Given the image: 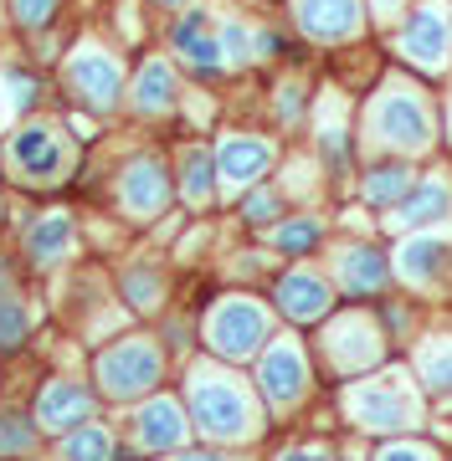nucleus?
I'll list each match as a JSON object with an SVG mask.
<instances>
[{
	"instance_id": "obj_46",
	"label": "nucleus",
	"mask_w": 452,
	"mask_h": 461,
	"mask_svg": "<svg viewBox=\"0 0 452 461\" xmlns=\"http://www.w3.org/2000/svg\"><path fill=\"white\" fill-rule=\"evenodd\" d=\"M447 159H452V154H447Z\"/></svg>"
},
{
	"instance_id": "obj_36",
	"label": "nucleus",
	"mask_w": 452,
	"mask_h": 461,
	"mask_svg": "<svg viewBox=\"0 0 452 461\" xmlns=\"http://www.w3.org/2000/svg\"><path fill=\"white\" fill-rule=\"evenodd\" d=\"M406 11H411V0H365V16H370V36H375V41H381L385 32H391V26H396V21L406 16Z\"/></svg>"
},
{
	"instance_id": "obj_16",
	"label": "nucleus",
	"mask_w": 452,
	"mask_h": 461,
	"mask_svg": "<svg viewBox=\"0 0 452 461\" xmlns=\"http://www.w3.org/2000/svg\"><path fill=\"white\" fill-rule=\"evenodd\" d=\"M170 57L175 67H185L190 77H201V83H217L226 77L232 67H226V47H221V32H217V11L211 5H185L180 16L170 21Z\"/></svg>"
},
{
	"instance_id": "obj_24",
	"label": "nucleus",
	"mask_w": 452,
	"mask_h": 461,
	"mask_svg": "<svg viewBox=\"0 0 452 461\" xmlns=\"http://www.w3.org/2000/svg\"><path fill=\"white\" fill-rule=\"evenodd\" d=\"M129 103L144 118L175 113L180 108V67L170 62V57H144L134 72V83H129Z\"/></svg>"
},
{
	"instance_id": "obj_47",
	"label": "nucleus",
	"mask_w": 452,
	"mask_h": 461,
	"mask_svg": "<svg viewBox=\"0 0 452 461\" xmlns=\"http://www.w3.org/2000/svg\"><path fill=\"white\" fill-rule=\"evenodd\" d=\"M447 461H452V456H447Z\"/></svg>"
},
{
	"instance_id": "obj_12",
	"label": "nucleus",
	"mask_w": 452,
	"mask_h": 461,
	"mask_svg": "<svg viewBox=\"0 0 452 461\" xmlns=\"http://www.w3.org/2000/svg\"><path fill=\"white\" fill-rule=\"evenodd\" d=\"M288 26L318 51H350L370 41L365 0H288Z\"/></svg>"
},
{
	"instance_id": "obj_10",
	"label": "nucleus",
	"mask_w": 452,
	"mask_h": 461,
	"mask_svg": "<svg viewBox=\"0 0 452 461\" xmlns=\"http://www.w3.org/2000/svg\"><path fill=\"white\" fill-rule=\"evenodd\" d=\"M314 159L324 165V180L329 190L335 185H355V169H360V129H355V98L350 93H318L314 98Z\"/></svg>"
},
{
	"instance_id": "obj_41",
	"label": "nucleus",
	"mask_w": 452,
	"mask_h": 461,
	"mask_svg": "<svg viewBox=\"0 0 452 461\" xmlns=\"http://www.w3.org/2000/svg\"><path fill=\"white\" fill-rule=\"evenodd\" d=\"M0 83L11 87V93H16V108H26V103H36V83H26V77H21V72H5V77H0Z\"/></svg>"
},
{
	"instance_id": "obj_28",
	"label": "nucleus",
	"mask_w": 452,
	"mask_h": 461,
	"mask_svg": "<svg viewBox=\"0 0 452 461\" xmlns=\"http://www.w3.org/2000/svg\"><path fill=\"white\" fill-rule=\"evenodd\" d=\"M88 415H93V395H88L83 384H72V379L47 384V395L36 405V420L47 430H72V420H88Z\"/></svg>"
},
{
	"instance_id": "obj_27",
	"label": "nucleus",
	"mask_w": 452,
	"mask_h": 461,
	"mask_svg": "<svg viewBox=\"0 0 452 461\" xmlns=\"http://www.w3.org/2000/svg\"><path fill=\"white\" fill-rule=\"evenodd\" d=\"M314 98H318V87L309 83L303 72H283L278 87H272V118H278V133L309 129V118H314Z\"/></svg>"
},
{
	"instance_id": "obj_45",
	"label": "nucleus",
	"mask_w": 452,
	"mask_h": 461,
	"mask_svg": "<svg viewBox=\"0 0 452 461\" xmlns=\"http://www.w3.org/2000/svg\"><path fill=\"white\" fill-rule=\"evenodd\" d=\"M0 287H11V272H5V267H0Z\"/></svg>"
},
{
	"instance_id": "obj_13",
	"label": "nucleus",
	"mask_w": 452,
	"mask_h": 461,
	"mask_svg": "<svg viewBox=\"0 0 452 461\" xmlns=\"http://www.w3.org/2000/svg\"><path fill=\"white\" fill-rule=\"evenodd\" d=\"M93 369H98V384L108 400H144L165 379V348L144 333H129V339L103 348Z\"/></svg>"
},
{
	"instance_id": "obj_8",
	"label": "nucleus",
	"mask_w": 452,
	"mask_h": 461,
	"mask_svg": "<svg viewBox=\"0 0 452 461\" xmlns=\"http://www.w3.org/2000/svg\"><path fill=\"white\" fill-rule=\"evenodd\" d=\"M324 272L339 287L345 303H381L396 293V272H391V241L381 230H335V241L324 251Z\"/></svg>"
},
{
	"instance_id": "obj_9",
	"label": "nucleus",
	"mask_w": 452,
	"mask_h": 461,
	"mask_svg": "<svg viewBox=\"0 0 452 461\" xmlns=\"http://www.w3.org/2000/svg\"><path fill=\"white\" fill-rule=\"evenodd\" d=\"M391 272L401 293L432 308H452V226L391 236Z\"/></svg>"
},
{
	"instance_id": "obj_32",
	"label": "nucleus",
	"mask_w": 452,
	"mask_h": 461,
	"mask_svg": "<svg viewBox=\"0 0 452 461\" xmlns=\"http://www.w3.org/2000/svg\"><path fill=\"white\" fill-rule=\"evenodd\" d=\"M365 461H447V446L417 430V436H391V441H375L365 451Z\"/></svg>"
},
{
	"instance_id": "obj_29",
	"label": "nucleus",
	"mask_w": 452,
	"mask_h": 461,
	"mask_svg": "<svg viewBox=\"0 0 452 461\" xmlns=\"http://www.w3.org/2000/svg\"><path fill=\"white\" fill-rule=\"evenodd\" d=\"M26 257H32L36 267H57L72 257V215L51 211L42 215L32 230H26Z\"/></svg>"
},
{
	"instance_id": "obj_35",
	"label": "nucleus",
	"mask_w": 452,
	"mask_h": 461,
	"mask_svg": "<svg viewBox=\"0 0 452 461\" xmlns=\"http://www.w3.org/2000/svg\"><path fill=\"white\" fill-rule=\"evenodd\" d=\"M36 313L21 297H0V348H21V339L32 333Z\"/></svg>"
},
{
	"instance_id": "obj_22",
	"label": "nucleus",
	"mask_w": 452,
	"mask_h": 461,
	"mask_svg": "<svg viewBox=\"0 0 452 461\" xmlns=\"http://www.w3.org/2000/svg\"><path fill=\"white\" fill-rule=\"evenodd\" d=\"M401 359L411 364L421 395L432 400V405H452V323L447 318H432Z\"/></svg>"
},
{
	"instance_id": "obj_1",
	"label": "nucleus",
	"mask_w": 452,
	"mask_h": 461,
	"mask_svg": "<svg viewBox=\"0 0 452 461\" xmlns=\"http://www.w3.org/2000/svg\"><path fill=\"white\" fill-rule=\"evenodd\" d=\"M355 129L360 154L375 159H437L442 154V113H437V83L406 72L396 62H381L370 87L355 98Z\"/></svg>"
},
{
	"instance_id": "obj_43",
	"label": "nucleus",
	"mask_w": 452,
	"mask_h": 461,
	"mask_svg": "<svg viewBox=\"0 0 452 461\" xmlns=\"http://www.w3.org/2000/svg\"><path fill=\"white\" fill-rule=\"evenodd\" d=\"M154 5H165V11H185V5H196V0H154Z\"/></svg>"
},
{
	"instance_id": "obj_40",
	"label": "nucleus",
	"mask_w": 452,
	"mask_h": 461,
	"mask_svg": "<svg viewBox=\"0 0 452 461\" xmlns=\"http://www.w3.org/2000/svg\"><path fill=\"white\" fill-rule=\"evenodd\" d=\"M16 16L26 21V26H47V21L57 16V0H16Z\"/></svg>"
},
{
	"instance_id": "obj_4",
	"label": "nucleus",
	"mask_w": 452,
	"mask_h": 461,
	"mask_svg": "<svg viewBox=\"0 0 452 461\" xmlns=\"http://www.w3.org/2000/svg\"><path fill=\"white\" fill-rule=\"evenodd\" d=\"M309 344H314L318 369L335 379V384L360 379V375H370V369H381V364L401 359V354H396V344L385 339L381 318H375V308H370V303H339L335 313L314 329V339H309Z\"/></svg>"
},
{
	"instance_id": "obj_31",
	"label": "nucleus",
	"mask_w": 452,
	"mask_h": 461,
	"mask_svg": "<svg viewBox=\"0 0 452 461\" xmlns=\"http://www.w3.org/2000/svg\"><path fill=\"white\" fill-rule=\"evenodd\" d=\"M257 26H263V21L217 11V32H221V47H226V67H232V72L257 67Z\"/></svg>"
},
{
	"instance_id": "obj_44",
	"label": "nucleus",
	"mask_w": 452,
	"mask_h": 461,
	"mask_svg": "<svg viewBox=\"0 0 452 461\" xmlns=\"http://www.w3.org/2000/svg\"><path fill=\"white\" fill-rule=\"evenodd\" d=\"M5 113H11V98H5V83H0V123H5Z\"/></svg>"
},
{
	"instance_id": "obj_26",
	"label": "nucleus",
	"mask_w": 452,
	"mask_h": 461,
	"mask_svg": "<svg viewBox=\"0 0 452 461\" xmlns=\"http://www.w3.org/2000/svg\"><path fill=\"white\" fill-rule=\"evenodd\" d=\"M375 308V318H381V329H385V339L396 344V354H406V348L417 344V333L432 323V303H421V297H411V293H385L381 303H370Z\"/></svg>"
},
{
	"instance_id": "obj_20",
	"label": "nucleus",
	"mask_w": 452,
	"mask_h": 461,
	"mask_svg": "<svg viewBox=\"0 0 452 461\" xmlns=\"http://www.w3.org/2000/svg\"><path fill=\"white\" fill-rule=\"evenodd\" d=\"M417 175H421L417 159H385V154L360 159V169H355V205H360L370 221H381L385 211H396V205L411 195Z\"/></svg>"
},
{
	"instance_id": "obj_37",
	"label": "nucleus",
	"mask_w": 452,
	"mask_h": 461,
	"mask_svg": "<svg viewBox=\"0 0 452 461\" xmlns=\"http://www.w3.org/2000/svg\"><path fill=\"white\" fill-rule=\"evenodd\" d=\"M36 430L26 415H0V451H32Z\"/></svg>"
},
{
	"instance_id": "obj_42",
	"label": "nucleus",
	"mask_w": 452,
	"mask_h": 461,
	"mask_svg": "<svg viewBox=\"0 0 452 461\" xmlns=\"http://www.w3.org/2000/svg\"><path fill=\"white\" fill-rule=\"evenodd\" d=\"M175 461H242V456H226L221 446H206V451H190V446H180V451H175Z\"/></svg>"
},
{
	"instance_id": "obj_11",
	"label": "nucleus",
	"mask_w": 452,
	"mask_h": 461,
	"mask_svg": "<svg viewBox=\"0 0 452 461\" xmlns=\"http://www.w3.org/2000/svg\"><path fill=\"white\" fill-rule=\"evenodd\" d=\"M268 303H272V313H278V323H288V329H318V323L345 303V297H339V287L329 282L324 267L288 262V267L272 272Z\"/></svg>"
},
{
	"instance_id": "obj_19",
	"label": "nucleus",
	"mask_w": 452,
	"mask_h": 461,
	"mask_svg": "<svg viewBox=\"0 0 452 461\" xmlns=\"http://www.w3.org/2000/svg\"><path fill=\"white\" fill-rule=\"evenodd\" d=\"M5 165H11V175H16L21 185H57L72 165V149L51 123H32V129H21L16 139H11Z\"/></svg>"
},
{
	"instance_id": "obj_34",
	"label": "nucleus",
	"mask_w": 452,
	"mask_h": 461,
	"mask_svg": "<svg viewBox=\"0 0 452 461\" xmlns=\"http://www.w3.org/2000/svg\"><path fill=\"white\" fill-rule=\"evenodd\" d=\"M62 456L68 461H114V436L103 426H83L62 441Z\"/></svg>"
},
{
	"instance_id": "obj_33",
	"label": "nucleus",
	"mask_w": 452,
	"mask_h": 461,
	"mask_svg": "<svg viewBox=\"0 0 452 461\" xmlns=\"http://www.w3.org/2000/svg\"><path fill=\"white\" fill-rule=\"evenodd\" d=\"M124 303L134 308V313H154L160 303H165V277H160V267L154 262H134L124 272Z\"/></svg>"
},
{
	"instance_id": "obj_17",
	"label": "nucleus",
	"mask_w": 452,
	"mask_h": 461,
	"mask_svg": "<svg viewBox=\"0 0 452 461\" xmlns=\"http://www.w3.org/2000/svg\"><path fill=\"white\" fill-rule=\"evenodd\" d=\"M175 169H170L165 154H134L124 175H118V205L124 215H134V221H160V215L175 205Z\"/></svg>"
},
{
	"instance_id": "obj_7",
	"label": "nucleus",
	"mask_w": 452,
	"mask_h": 461,
	"mask_svg": "<svg viewBox=\"0 0 452 461\" xmlns=\"http://www.w3.org/2000/svg\"><path fill=\"white\" fill-rule=\"evenodd\" d=\"M381 47L385 62L406 67L427 83L452 77V0H411V11L381 36Z\"/></svg>"
},
{
	"instance_id": "obj_5",
	"label": "nucleus",
	"mask_w": 452,
	"mask_h": 461,
	"mask_svg": "<svg viewBox=\"0 0 452 461\" xmlns=\"http://www.w3.org/2000/svg\"><path fill=\"white\" fill-rule=\"evenodd\" d=\"M272 333H278V313H272L268 297L252 293V287L221 293L201 313V348L221 364H236V369L257 359Z\"/></svg>"
},
{
	"instance_id": "obj_21",
	"label": "nucleus",
	"mask_w": 452,
	"mask_h": 461,
	"mask_svg": "<svg viewBox=\"0 0 452 461\" xmlns=\"http://www.w3.org/2000/svg\"><path fill=\"white\" fill-rule=\"evenodd\" d=\"M329 241H335V221L324 211H309V205H293L283 221H272L263 230V247L278 262H314L329 251Z\"/></svg>"
},
{
	"instance_id": "obj_39",
	"label": "nucleus",
	"mask_w": 452,
	"mask_h": 461,
	"mask_svg": "<svg viewBox=\"0 0 452 461\" xmlns=\"http://www.w3.org/2000/svg\"><path fill=\"white\" fill-rule=\"evenodd\" d=\"M437 113H442V154H452V77L437 83Z\"/></svg>"
},
{
	"instance_id": "obj_30",
	"label": "nucleus",
	"mask_w": 452,
	"mask_h": 461,
	"mask_svg": "<svg viewBox=\"0 0 452 461\" xmlns=\"http://www.w3.org/2000/svg\"><path fill=\"white\" fill-rule=\"evenodd\" d=\"M288 211H293V205H288V195L278 190V180H263V185H252V190L236 195V221L247 230H257V236H263L272 221H283Z\"/></svg>"
},
{
	"instance_id": "obj_18",
	"label": "nucleus",
	"mask_w": 452,
	"mask_h": 461,
	"mask_svg": "<svg viewBox=\"0 0 452 461\" xmlns=\"http://www.w3.org/2000/svg\"><path fill=\"white\" fill-rule=\"evenodd\" d=\"M68 93L93 113H114L124 98V62L98 41H83L68 57Z\"/></svg>"
},
{
	"instance_id": "obj_14",
	"label": "nucleus",
	"mask_w": 452,
	"mask_h": 461,
	"mask_svg": "<svg viewBox=\"0 0 452 461\" xmlns=\"http://www.w3.org/2000/svg\"><path fill=\"white\" fill-rule=\"evenodd\" d=\"M437 226H452V159L447 154L427 159L417 185H411V195L375 221V230H381L385 241L406 236V230H437Z\"/></svg>"
},
{
	"instance_id": "obj_25",
	"label": "nucleus",
	"mask_w": 452,
	"mask_h": 461,
	"mask_svg": "<svg viewBox=\"0 0 452 461\" xmlns=\"http://www.w3.org/2000/svg\"><path fill=\"white\" fill-rule=\"evenodd\" d=\"M175 195H180L190 211H211L221 200L211 144H180V154H175Z\"/></svg>"
},
{
	"instance_id": "obj_23",
	"label": "nucleus",
	"mask_w": 452,
	"mask_h": 461,
	"mask_svg": "<svg viewBox=\"0 0 452 461\" xmlns=\"http://www.w3.org/2000/svg\"><path fill=\"white\" fill-rule=\"evenodd\" d=\"M190 430L196 426H190V415H185V400L160 395V390H154L134 415V441L144 446V451H154V456H175V451L190 441Z\"/></svg>"
},
{
	"instance_id": "obj_38",
	"label": "nucleus",
	"mask_w": 452,
	"mask_h": 461,
	"mask_svg": "<svg viewBox=\"0 0 452 461\" xmlns=\"http://www.w3.org/2000/svg\"><path fill=\"white\" fill-rule=\"evenodd\" d=\"M272 461H339V446H329V441H293V446H283Z\"/></svg>"
},
{
	"instance_id": "obj_15",
	"label": "nucleus",
	"mask_w": 452,
	"mask_h": 461,
	"mask_svg": "<svg viewBox=\"0 0 452 461\" xmlns=\"http://www.w3.org/2000/svg\"><path fill=\"white\" fill-rule=\"evenodd\" d=\"M211 154H217L221 195H232V200L242 195V190H252V185L272 180V169L283 165V144H278L272 133H263V129H226V133H217Z\"/></svg>"
},
{
	"instance_id": "obj_6",
	"label": "nucleus",
	"mask_w": 452,
	"mask_h": 461,
	"mask_svg": "<svg viewBox=\"0 0 452 461\" xmlns=\"http://www.w3.org/2000/svg\"><path fill=\"white\" fill-rule=\"evenodd\" d=\"M252 384L268 405V415H299L318 390V359L314 344L303 339V329H278L268 348L252 359Z\"/></svg>"
},
{
	"instance_id": "obj_3",
	"label": "nucleus",
	"mask_w": 452,
	"mask_h": 461,
	"mask_svg": "<svg viewBox=\"0 0 452 461\" xmlns=\"http://www.w3.org/2000/svg\"><path fill=\"white\" fill-rule=\"evenodd\" d=\"M335 405H339V420L355 436H365V441L417 436V430L432 426V400L421 395V384L406 359H391L360 379H345Z\"/></svg>"
},
{
	"instance_id": "obj_2",
	"label": "nucleus",
	"mask_w": 452,
	"mask_h": 461,
	"mask_svg": "<svg viewBox=\"0 0 452 461\" xmlns=\"http://www.w3.org/2000/svg\"><path fill=\"white\" fill-rule=\"evenodd\" d=\"M185 415L211 446H252L268 430V405L236 364H221L211 354L185 369Z\"/></svg>"
}]
</instances>
